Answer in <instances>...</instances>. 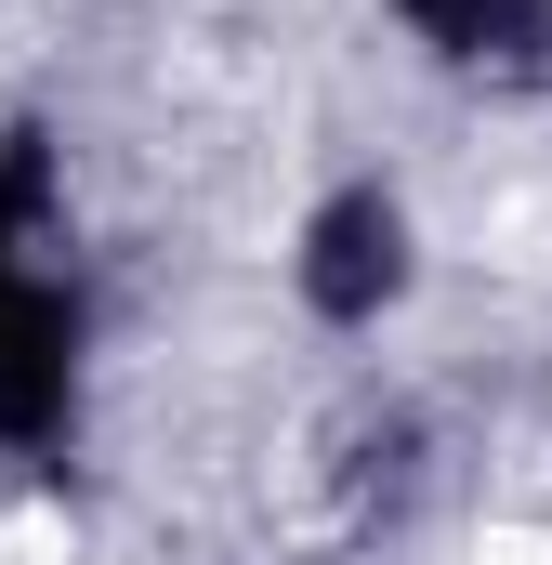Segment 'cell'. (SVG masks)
I'll use <instances>...</instances> for the list:
<instances>
[{
  "label": "cell",
  "mask_w": 552,
  "mask_h": 565,
  "mask_svg": "<svg viewBox=\"0 0 552 565\" xmlns=\"http://www.w3.org/2000/svg\"><path fill=\"white\" fill-rule=\"evenodd\" d=\"M395 13L460 79H552V0H395Z\"/></svg>",
  "instance_id": "3957f363"
},
{
  "label": "cell",
  "mask_w": 552,
  "mask_h": 565,
  "mask_svg": "<svg viewBox=\"0 0 552 565\" xmlns=\"http://www.w3.org/2000/svg\"><path fill=\"white\" fill-rule=\"evenodd\" d=\"M302 302L329 316V329H382L395 302H408V198L395 184H342L316 224H302Z\"/></svg>",
  "instance_id": "7a4b0ae2"
},
{
  "label": "cell",
  "mask_w": 552,
  "mask_h": 565,
  "mask_svg": "<svg viewBox=\"0 0 552 565\" xmlns=\"http://www.w3.org/2000/svg\"><path fill=\"white\" fill-rule=\"evenodd\" d=\"M79 434V264H66V184L53 145H0V447H66Z\"/></svg>",
  "instance_id": "6da1fadb"
}]
</instances>
